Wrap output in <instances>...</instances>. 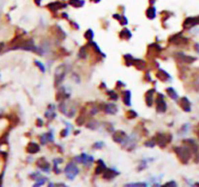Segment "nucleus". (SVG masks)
<instances>
[{
	"mask_svg": "<svg viewBox=\"0 0 199 187\" xmlns=\"http://www.w3.org/2000/svg\"><path fill=\"white\" fill-rule=\"evenodd\" d=\"M198 138H199V133H198Z\"/></svg>",
	"mask_w": 199,
	"mask_h": 187,
	"instance_id": "864d4df0",
	"label": "nucleus"
},
{
	"mask_svg": "<svg viewBox=\"0 0 199 187\" xmlns=\"http://www.w3.org/2000/svg\"><path fill=\"white\" fill-rule=\"evenodd\" d=\"M194 49H195L196 52L199 54V43H196V44L194 45Z\"/></svg>",
	"mask_w": 199,
	"mask_h": 187,
	"instance_id": "79ce46f5",
	"label": "nucleus"
},
{
	"mask_svg": "<svg viewBox=\"0 0 199 187\" xmlns=\"http://www.w3.org/2000/svg\"><path fill=\"white\" fill-rule=\"evenodd\" d=\"M172 139V135L171 134H166L163 133H158L153 138V140L156 141V143L159 145L160 147H165L167 143H169Z\"/></svg>",
	"mask_w": 199,
	"mask_h": 187,
	"instance_id": "7ed1b4c3",
	"label": "nucleus"
},
{
	"mask_svg": "<svg viewBox=\"0 0 199 187\" xmlns=\"http://www.w3.org/2000/svg\"><path fill=\"white\" fill-rule=\"evenodd\" d=\"M106 169V165L105 163L102 161V160H98V166L95 169V173L96 174H99V173H103V172Z\"/></svg>",
	"mask_w": 199,
	"mask_h": 187,
	"instance_id": "4be33fe9",
	"label": "nucleus"
},
{
	"mask_svg": "<svg viewBox=\"0 0 199 187\" xmlns=\"http://www.w3.org/2000/svg\"><path fill=\"white\" fill-rule=\"evenodd\" d=\"M118 172L115 171L114 169H107L103 172V177L105 179H112L114 177H116L117 175H118Z\"/></svg>",
	"mask_w": 199,
	"mask_h": 187,
	"instance_id": "ddd939ff",
	"label": "nucleus"
},
{
	"mask_svg": "<svg viewBox=\"0 0 199 187\" xmlns=\"http://www.w3.org/2000/svg\"><path fill=\"white\" fill-rule=\"evenodd\" d=\"M199 25V17H190V18L186 19L184 21V26L186 28H190Z\"/></svg>",
	"mask_w": 199,
	"mask_h": 187,
	"instance_id": "6e6552de",
	"label": "nucleus"
},
{
	"mask_svg": "<svg viewBox=\"0 0 199 187\" xmlns=\"http://www.w3.org/2000/svg\"><path fill=\"white\" fill-rule=\"evenodd\" d=\"M87 55H88V52H87V46L84 47H82L80 49V52H79V56L81 59H86L87 58Z\"/></svg>",
	"mask_w": 199,
	"mask_h": 187,
	"instance_id": "c85d7f7f",
	"label": "nucleus"
},
{
	"mask_svg": "<svg viewBox=\"0 0 199 187\" xmlns=\"http://www.w3.org/2000/svg\"><path fill=\"white\" fill-rule=\"evenodd\" d=\"M69 4L73 7L80 8V7L84 6V0H69Z\"/></svg>",
	"mask_w": 199,
	"mask_h": 187,
	"instance_id": "bb28decb",
	"label": "nucleus"
},
{
	"mask_svg": "<svg viewBox=\"0 0 199 187\" xmlns=\"http://www.w3.org/2000/svg\"><path fill=\"white\" fill-rule=\"evenodd\" d=\"M87 127L88 128V129H92V130H96L98 127H99V124H98V122H96V121H92V122H89L88 125H87Z\"/></svg>",
	"mask_w": 199,
	"mask_h": 187,
	"instance_id": "2f4dec72",
	"label": "nucleus"
},
{
	"mask_svg": "<svg viewBox=\"0 0 199 187\" xmlns=\"http://www.w3.org/2000/svg\"><path fill=\"white\" fill-rule=\"evenodd\" d=\"M156 144V141L153 140V138L151 139V140H149V141H147V142H145V145L146 146H149V147H153Z\"/></svg>",
	"mask_w": 199,
	"mask_h": 187,
	"instance_id": "4c0bfd02",
	"label": "nucleus"
},
{
	"mask_svg": "<svg viewBox=\"0 0 199 187\" xmlns=\"http://www.w3.org/2000/svg\"><path fill=\"white\" fill-rule=\"evenodd\" d=\"M103 146H104V143L102 142V141H98V142H95V143L93 144V148H94V149H100V148H102Z\"/></svg>",
	"mask_w": 199,
	"mask_h": 187,
	"instance_id": "e433bc0d",
	"label": "nucleus"
},
{
	"mask_svg": "<svg viewBox=\"0 0 199 187\" xmlns=\"http://www.w3.org/2000/svg\"><path fill=\"white\" fill-rule=\"evenodd\" d=\"M84 38L88 39V40H92L93 39V36H94V33L92 31V29H88L87 30L86 32H84Z\"/></svg>",
	"mask_w": 199,
	"mask_h": 187,
	"instance_id": "c756f323",
	"label": "nucleus"
},
{
	"mask_svg": "<svg viewBox=\"0 0 199 187\" xmlns=\"http://www.w3.org/2000/svg\"><path fill=\"white\" fill-rule=\"evenodd\" d=\"M155 1H156V0H150V3L152 4V3H155Z\"/></svg>",
	"mask_w": 199,
	"mask_h": 187,
	"instance_id": "8fccbe9b",
	"label": "nucleus"
},
{
	"mask_svg": "<svg viewBox=\"0 0 199 187\" xmlns=\"http://www.w3.org/2000/svg\"><path fill=\"white\" fill-rule=\"evenodd\" d=\"M3 46H4V43H0V52H1V50L3 49Z\"/></svg>",
	"mask_w": 199,
	"mask_h": 187,
	"instance_id": "09e8293b",
	"label": "nucleus"
},
{
	"mask_svg": "<svg viewBox=\"0 0 199 187\" xmlns=\"http://www.w3.org/2000/svg\"><path fill=\"white\" fill-rule=\"evenodd\" d=\"M170 42H172L175 45H183L186 44L187 42V39L182 36V33H179V34H176L174 36H172L169 39Z\"/></svg>",
	"mask_w": 199,
	"mask_h": 187,
	"instance_id": "1a4fd4ad",
	"label": "nucleus"
},
{
	"mask_svg": "<svg viewBox=\"0 0 199 187\" xmlns=\"http://www.w3.org/2000/svg\"><path fill=\"white\" fill-rule=\"evenodd\" d=\"M67 73V66L65 64H61L56 67L54 72V86L58 87L63 82L65 75Z\"/></svg>",
	"mask_w": 199,
	"mask_h": 187,
	"instance_id": "f03ea898",
	"label": "nucleus"
},
{
	"mask_svg": "<svg viewBox=\"0 0 199 187\" xmlns=\"http://www.w3.org/2000/svg\"><path fill=\"white\" fill-rule=\"evenodd\" d=\"M67 5L66 4H62L61 2H58V1H55V2H52L48 5V7L52 10V11H58L59 9H61L62 7H66Z\"/></svg>",
	"mask_w": 199,
	"mask_h": 187,
	"instance_id": "f3484780",
	"label": "nucleus"
},
{
	"mask_svg": "<svg viewBox=\"0 0 199 187\" xmlns=\"http://www.w3.org/2000/svg\"><path fill=\"white\" fill-rule=\"evenodd\" d=\"M176 58H177L180 61L185 62V64H192V62L196 60L194 56L185 55L184 53H177L176 54Z\"/></svg>",
	"mask_w": 199,
	"mask_h": 187,
	"instance_id": "0eeeda50",
	"label": "nucleus"
},
{
	"mask_svg": "<svg viewBox=\"0 0 199 187\" xmlns=\"http://www.w3.org/2000/svg\"><path fill=\"white\" fill-rule=\"evenodd\" d=\"M121 21H122V25H127V22H128L127 19H126L124 16H122V19H121Z\"/></svg>",
	"mask_w": 199,
	"mask_h": 187,
	"instance_id": "a19ab883",
	"label": "nucleus"
},
{
	"mask_svg": "<svg viewBox=\"0 0 199 187\" xmlns=\"http://www.w3.org/2000/svg\"><path fill=\"white\" fill-rule=\"evenodd\" d=\"M166 91H167L168 95H169V97L171 98L172 99H174V100H177V99H178V94H177V92H176V91H175L173 88L169 87V88L166 89Z\"/></svg>",
	"mask_w": 199,
	"mask_h": 187,
	"instance_id": "b1692460",
	"label": "nucleus"
},
{
	"mask_svg": "<svg viewBox=\"0 0 199 187\" xmlns=\"http://www.w3.org/2000/svg\"><path fill=\"white\" fill-rule=\"evenodd\" d=\"M174 151L176 152V154H177L180 161L183 164H186L190 161L191 157V150L186 145L183 147H175Z\"/></svg>",
	"mask_w": 199,
	"mask_h": 187,
	"instance_id": "f257e3e1",
	"label": "nucleus"
},
{
	"mask_svg": "<svg viewBox=\"0 0 199 187\" xmlns=\"http://www.w3.org/2000/svg\"><path fill=\"white\" fill-rule=\"evenodd\" d=\"M35 64H36V65L39 67L40 69H41V71H42V72H45V66H44V65L41 64V62L38 61V60H36V61H35Z\"/></svg>",
	"mask_w": 199,
	"mask_h": 187,
	"instance_id": "ea45409f",
	"label": "nucleus"
},
{
	"mask_svg": "<svg viewBox=\"0 0 199 187\" xmlns=\"http://www.w3.org/2000/svg\"><path fill=\"white\" fill-rule=\"evenodd\" d=\"M84 116L83 117V115L79 116V117L77 118V120H76V123L79 125V126H82V125L84 124Z\"/></svg>",
	"mask_w": 199,
	"mask_h": 187,
	"instance_id": "c9c22d12",
	"label": "nucleus"
},
{
	"mask_svg": "<svg viewBox=\"0 0 199 187\" xmlns=\"http://www.w3.org/2000/svg\"><path fill=\"white\" fill-rule=\"evenodd\" d=\"M196 88H197V90L199 91V82H198V83L196 84Z\"/></svg>",
	"mask_w": 199,
	"mask_h": 187,
	"instance_id": "3c124183",
	"label": "nucleus"
},
{
	"mask_svg": "<svg viewBox=\"0 0 199 187\" xmlns=\"http://www.w3.org/2000/svg\"><path fill=\"white\" fill-rule=\"evenodd\" d=\"M166 185H174V186H177V183L174 182V181H171V182H167Z\"/></svg>",
	"mask_w": 199,
	"mask_h": 187,
	"instance_id": "a18cd8bd",
	"label": "nucleus"
},
{
	"mask_svg": "<svg viewBox=\"0 0 199 187\" xmlns=\"http://www.w3.org/2000/svg\"><path fill=\"white\" fill-rule=\"evenodd\" d=\"M156 110L157 112H165L166 109H167V104L165 103V100H164V97L163 95L161 94H158L157 95V98L156 99Z\"/></svg>",
	"mask_w": 199,
	"mask_h": 187,
	"instance_id": "39448f33",
	"label": "nucleus"
},
{
	"mask_svg": "<svg viewBox=\"0 0 199 187\" xmlns=\"http://www.w3.org/2000/svg\"><path fill=\"white\" fill-rule=\"evenodd\" d=\"M180 106L182 107V109H183L184 111H186V112H190L191 110L190 101L189 99L186 98V97L181 99V100H180Z\"/></svg>",
	"mask_w": 199,
	"mask_h": 187,
	"instance_id": "9b49d317",
	"label": "nucleus"
},
{
	"mask_svg": "<svg viewBox=\"0 0 199 187\" xmlns=\"http://www.w3.org/2000/svg\"><path fill=\"white\" fill-rule=\"evenodd\" d=\"M126 186H138V187H145V186H147V183H144V182H139V183H128V184H126Z\"/></svg>",
	"mask_w": 199,
	"mask_h": 187,
	"instance_id": "f704fd0d",
	"label": "nucleus"
},
{
	"mask_svg": "<svg viewBox=\"0 0 199 187\" xmlns=\"http://www.w3.org/2000/svg\"><path fill=\"white\" fill-rule=\"evenodd\" d=\"M156 8L155 7H150V8H148L147 10V17L149 18L150 20H152V19H155L156 18Z\"/></svg>",
	"mask_w": 199,
	"mask_h": 187,
	"instance_id": "393cba45",
	"label": "nucleus"
},
{
	"mask_svg": "<svg viewBox=\"0 0 199 187\" xmlns=\"http://www.w3.org/2000/svg\"><path fill=\"white\" fill-rule=\"evenodd\" d=\"M36 180H38V182H36L35 184H34V186H39V185H42V184L45 183V181H46V178H39V179L36 178Z\"/></svg>",
	"mask_w": 199,
	"mask_h": 187,
	"instance_id": "58836bf2",
	"label": "nucleus"
},
{
	"mask_svg": "<svg viewBox=\"0 0 199 187\" xmlns=\"http://www.w3.org/2000/svg\"><path fill=\"white\" fill-rule=\"evenodd\" d=\"M75 160L81 164H84L86 166H89L90 164H92V162L94 161L93 157L92 156H89L87 154H82L81 156H78L75 158Z\"/></svg>",
	"mask_w": 199,
	"mask_h": 187,
	"instance_id": "423d86ee",
	"label": "nucleus"
},
{
	"mask_svg": "<svg viewBox=\"0 0 199 187\" xmlns=\"http://www.w3.org/2000/svg\"><path fill=\"white\" fill-rule=\"evenodd\" d=\"M119 36H121V38H123V39H126V40H128V39L131 38L132 34H131V32H130V30H128L127 28H126V29L122 30V32L119 33Z\"/></svg>",
	"mask_w": 199,
	"mask_h": 187,
	"instance_id": "cd10ccee",
	"label": "nucleus"
},
{
	"mask_svg": "<svg viewBox=\"0 0 199 187\" xmlns=\"http://www.w3.org/2000/svg\"><path fill=\"white\" fill-rule=\"evenodd\" d=\"M37 121H38V124H39V125H38V126H39V127H41V126H42V125H43V122H42V120H40V119H38V120H37Z\"/></svg>",
	"mask_w": 199,
	"mask_h": 187,
	"instance_id": "de8ad7c7",
	"label": "nucleus"
},
{
	"mask_svg": "<svg viewBox=\"0 0 199 187\" xmlns=\"http://www.w3.org/2000/svg\"><path fill=\"white\" fill-rule=\"evenodd\" d=\"M40 139H41V143L42 144H46L47 142H51V141H53L54 140V137H53V134L52 133H47V134H43L41 138H40Z\"/></svg>",
	"mask_w": 199,
	"mask_h": 187,
	"instance_id": "aec40b11",
	"label": "nucleus"
},
{
	"mask_svg": "<svg viewBox=\"0 0 199 187\" xmlns=\"http://www.w3.org/2000/svg\"><path fill=\"white\" fill-rule=\"evenodd\" d=\"M133 64H135V66L137 67L138 69L143 70L145 68V66H146V62L143 60H134Z\"/></svg>",
	"mask_w": 199,
	"mask_h": 187,
	"instance_id": "a878e982",
	"label": "nucleus"
},
{
	"mask_svg": "<svg viewBox=\"0 0 199 187\" xmlns=\"http://www.w3.org/2000/svg\"><path fill=\"white\" fill-rule=\"evenodd\" d=\"M124 60H126V62L127 65H132L133 64V61H134V59L131 55H124Z\"/></svg>",
	"mask_w": 199,
	"mask_h": 187,
	"instance_id": "7c9ffc66",
	"label": "nucleus"
},
{
	"mask_svg": "<svg viewBox=\"0 0 199 187\" xmlns=\"http://www.w3.org/2000/svg\"><path fill=\"white\" fill-rule=\"evenodd\" d=\"M69 97H70L69 94L66 92L64 88H62L58 93V95H56V99H58V101H62V100H65L67 99H69Z\"/></svg>",
	"mask_w": 199,
	"mask_h": 187,
	"instance_id": "2eb2a0df",
	"label": "nucleus"
},
{
	"mask_svg": "<svg viewBox=\"0 0 199 187\" xmlns=\"http://www.w3.org/2000/svg\"><path fill=\"white\" fill-rule=\"evenodd\" d=\"M113 17H114V18H115V19H117V20H118V21H121V19H122V16H119V15H118V14H116V15H114Z\"/></svg>",
	"mask_w": 199,
	"mask_h": 187,
	"instance_id": "37998d69",
	"label": "nucleus"
},
{
	"mask_svg": "<svg viewBox=\"0 0 199 187\" xmlns=\"http://www.w3.org/2000/svg\"><path fill=\"white\" fill-rule=\"evenodd\" d=\"M101 110H104L107 114H116L118 112V107L116 104L114 103H108V104H102V109Z\"/></svg>",
	"mask_w": 199,
	"mask_h": 187,
	"instance_id": "9d476101",
	"label": "nucleus"
},
{
	"mask_svg": "<svg viewBox=\"0 0 199 187\" xmlns=\"http://www.w3.org/2000/svg\"><path fill=\"white\" fill-rule=\"evenodd\" d=\"M34 1H35V3L38 5V6H40V5H41V1H42V0H34Z\"/></svg>",
	"mask_w": 199,
	"mask_h": 187,
	"instance_id": "49530a36",
	"label": "nucleus"
},
{
	"mask_svg": "<svg viewBox=\"0 0 199 187\" xmlns=\"http://www.w3.org/2000/svg\"><path fill=\"white\" fill-rule=\"evenodd\" d=\"M155 93V89H152L150 91H148L146 94V103L148 106H152L153 103V99H152V94Z\"/></svg>",
	"mask_w": 199,
	"mask_h": 187,
	"instance_id": "412c9836",
	"label": "nucleus"
},
{
	"mask_svg": "<svg viewBox=\"0 0 199 187\" xmlns=\"http://www.w3.org/2000/svg\"><path fill=\"white\" fill-rule=\"evenodd\" d=\"M135 117H137V113H136L134 110H131L130 109L128 112H127V118H135Z\"/></svg>",
	"mask_w": 199,
	"mask_h": 187,
	"instance_id": "72a5a7b5",
	"label": "nucleus"
},
{
	"mask_svg": "<svg viewBox=\"0 0 199 187\" xmlns=\"http://www.w3.org/2000/svg\"><path fill=\"white\" fill-rule=\"evenodd\" d=\"M122 99L124 104L127 106L131 105V93H130V91H126L122 93Z\"/></svg>",
	"mask_w": 199,
	"mask_h": 187,
	"instance_id": "6ab92c4d",
	"label": "nucleus"
},
{
	"mask_svg": "<svg viewBox=\"0 0 199 187\" xmlns=\"http://www.w3.org/2000/svg\"><path fill=\"white\" fill-rule=\"evenodd\" d=\"M126 134L124 132H122V131H118V132H115V134H113V139L114 141H116L118 143H122L123 140L126 139Z\"/></svg>",
	"mask_w": 199,
	"mask_h": 187,
	"instance_id": "f8f14e48",
	"label": "nucleus"
},
{
	"mask_svg": "<svg viewBox=\"0 0 199 187\" xmlns=\"http://www.w3.org/2000/svg\"><path fill=\"white\" fill-rule=\"evenodd\" d=\"M156 77L162 81H168V80H170V78H171V76H170L168 73L163 69L158 70V72L156 73Z\"/></svg>",
	"mask_w": 199,
	"mask_h": 187,
	"instance_id": "dca6fc26",
	"label": "nucleus"
},
{
	"mask_svg": "<svg viewBox=\"0 0 199 187\" xmlns=\"http://www.w3.org/2000/svg\"><path fill=\"white\" fill-rule=\"evenodd\" d=\"M92 1H94V2L97 3V2H99V1H100V0H92Z\"/></svg>",
	"mask_w": 199,
	"mask_h": 187,
	"instance_id": "603ef678",
	"label": "nucleus"
},
{
	"mask_svg": "<svg viewBox=\"0 0 199 187\" xmlns=\"http://www.w3.org/2000/svg\"><path fill=\"white\" fill-rule=\"evenodd\" d=\"M64 172H65L66 177L69 178V179L73 180L74 178L76 177V175L79 173V169L77 168V166L74 163H69L66 166Z\"/></svg>",
	"mask_w": 199,
	"mask_h": 187,
	"instance_id": "20e7f679",
	"label": "nucleus"
},
{
	"mask_svg": "<svg viewBox=\"0 0 199 187\" xmlns=\"http://www.w3.org/2000/svg\"><path fill=\"white\" fill-rule=\"evenodd\" d=\"M67 132H68V129H65L64 131H62V134H61V137H65L67 134Z\"/></svg>",
	"mask_w": 199,
	"mask_h": 187,
	"instance_id": "c03bdc74",
	"label": "nucleus"
},
{
	"mask_svg": "<svg viewBox=\"0 0 199 187\" xmlns=\"http://www.w3.org/2000/svg\"><path fill=\"white\" fill-rule=\"evenodd\" d=\"M45 116L48 119H54L55 117V113H54V105H50L48 110L45 113Z\"/></svg>",
	"mask_w": 199,
	"mask_h": 187,
	"instance_id": "5701e85b",
	"label": "nucleus"
},
{
	"mask_svg": "<svg viewBox=\"0 0 199 187\" xmlns=\"http://www.w3.org/2000/svg\"><path fill=\"white\" fill-rule=\"evenodd\" d=\"M40 151V146L35 142H30L27 146V152L30 154H35V153Z\"/></svg>",
	"mask_w": 199,
	"mask_h": 187,
	"instance_id": "a211bd4d",
	"label": "nucleus"
},
{
	"mask_svg": "<svg viewBox=\"0 0 199 187\" xmlns=\"http://www.w3.org/2000/svg\"><path fill=\"white\" fill-rule=\"evenodd\" d=\"M108 95H109V98L112 100H117L118 99V95H117L116 92H114V91H108Z\"/></svg>",
	"mask_w": 199,
	"mask_h": 187,
	"instance_id": "473e14b6",
	"label": "nucleus"
},
{
	"mask_svg": "<svg viewBox=\"0 0 199 187\" xmlns=\"http://www.w3.org/2000/svg\"><path fill=\"white\" fill-rule=\"evenodd\" d=\"M37 165H38V167H39L40 169H42V171L48 172L49 169H50V164L47 162V160L45 159L44 157H42V158H40V159H38Z\"/></svg>",
	"mask_w": 199,
	"mask_h": 187,
	"instance_id": "4468645a",
	"label": "nucleus"
}]
</instances>
